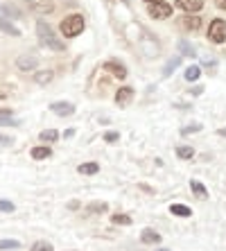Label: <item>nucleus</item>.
<instances>
[{
	"label": "nucleus",
	"instance_id": "obj_1",
	"mask_svg": "<svg viewBox=\"0 0 226 251\" xmlns=\"http://www.w3.org/2000/svg\"><path fill=\"white\" fill-rule=\"evenodd\" d=\"M36 34H39L41 46L50 48V50H64V41L54 34V29L46 23V21H39L36 23Z\"/></svg>",
	"mask_w": 226,
	"mask_h": 251
},
{
	"label": "nucleus",
	"instance_id": "obj_2",
	"mask_svg": "<svg viewBox=\"0 0 226 251\" xmlns=\"http://www.w3.org/2000/svg\"><path fill=\"white\" fill-rule=\"evenodd\" d=\"M61 34L68 36V39H73V36L81 34V29H84V16L81 14H70V16H66L64 21H61Z\"/></svg>",
	"mask_w": 226,
	"mask_h": 251
},
{
	"label": "nucleus",
	"instance_id": "obj_3",
	"mask_svg": "<svg viewBox=\"0 0 226 251\" xmlns=\"http://www.w3.org/2000/svg\"><path fill=\"white\" fill-rule=\"evenodd\" d=\"M208 39L213 43H224L226 41V21L222 18H215L208 27Z\"/></svg>",
	"mask_w": 226,
	"mask_h": 251
},
{
	"label": "nucleus",
	"instance_id": "obj_4",
	"mask_svg": "<svg viewBox=\"0 0 226 251\" xmlns=\"http://www.w3.org/2000/svg\"><path fill=\"white\" fill-rule=\"evenodd\" d=\"M16 66L18 70H23V73H32V70L39 68V57L36 54H21V57L16 59Z\"/></svg>",
	"mask_w": 226,
	"mask_h": 251
},
{
	"label": "nucleus",
	"instance_id": "obj_5",
	"mask_svg": "<svg viewBox=\"0 0 226 251\" xmlns=\"http://www.w3.org/2000/svg\"><path fill=\"white\" fill-rule=\"evenodd\" d=\"M147 9H150V16H154V18L172 16V7L168 2H147Z\"/></svg>",
	"mask_w": 226,
	"mask_h": 251
},
{
	"label": "nucleus",
	"instance_id": "obj_6",
	"mask_svg": "<svg viewBox=\"0 0 226 251\" xmlns=\"http://www.w3.org/2000/svg\"><path fill=\"white\" fill-rule=\"evenodd\" d=\"M50 109H52V113H57V116H61V118H68L75 113V106L70 104V102H54Z\"/></svg>",
	"mask_w": 226,
	"mask_h": 251
},
{
	"label": "nucleus",
	"instance_id": "obj_7",
	"mask_svg": "<svg viewBox=\"0 0 226 251\" xmlns=\"http://www.w3.org/2000/svg\"><path fill=\"white\" fill-rule=\"evenodd\" d=\"M131 98H133V88L122 86V88H118V93H116V104L118 106H127L129 102H131Z\"/></svg>",
	"mask_w": 226,
	"mask_h": 251
},
{
	"label": "nucleus",
	"instance_id": "obj_8",
	"mask_svg": "<svg viewBox=\"0 0 226 251\" xmlns=\"http://www.w3.org/2000/svg\"><path fill=\"white\" fill-rule=\"evenodd\" d=\"M104 70H109L111 75L118 77V79H125V77H127V68H125L122 64H118V61H106Z\"/></svg>",
	"mask_w": 226,
	"mask_h": 251
},
{
	"label": "nucleus",
	"instance_id": "obj_9",
	"mask_svg": "<svg viewBox=\"0 0 226 251\" xmlns=\"http://www.w3.org/2000/svg\"><path fill=\"white\" fill-rule=\"evenodd\" d=\"M176 5L183 9V12H199L203 7V0H176Z\"/></svg>",
	"mask_w": 226,
	"mask_h": 251
},
{
	"label": "nucleus",
	"instance_id": "obj_10",
	"mask_svg": "<svg viewBox=\"0 0 226 251\" xmlns=\"http://www.w3.org/2000/svg\"><path fill=\"white\" fill-rule=\"evenodd\" d=\"M0 18H7V21H14V18H21V12L12 5H0Z\"/></svg>",
	"mask_w": 226,
	"mask_h": 251
},
{
	"label": "nucleus",
	"instance_id": "obj_11",
	"mask_svg": "<svg viewBox=\"0 0 226 251\" xmlns=\"http://www.w3.org/2000/svg\"><path fill=\"white\" fill-rule=\"evenodd\" d=\"M140 240H143L145 245H156V242H161V235H158L154 228H145V231L140 233Z\"/></svg>",
	"mask_w": 226,
	"mask_h": 251
},
{
	"label": "nucleus",
	"instance_id": "obj_12",
	"mask_svg": "<svg viewBox=\"0 0 226 251\" xmlns=\"http://www.w3.org/2000/svg\"><path fill=\"white\" fill-rule=\"evenodd\" d=\"M0 29L9 36H21V29H18L12 21H7V18H0Z\"/></svg>",
	"mask_w": 226,
	"mask_h": 251
},
{
	"label": "nucleus",
	"instance_id": "obj_13",
	"mask_svg": "<svg viewBox=\"0 0 226 251\" xmlns=\"http://www.w3.org/2000/svg\"><path fill=\"white\" fill-rule=\"evenodd\" d=\"M143 50H145L147 57H156L158 54V43L151 41L150 36H145V39H143Z\"/></svg>",
	"mask_w": 226,
	"mask_h": 251
},
{
	"label": "nucleus",
	"instance_id": "obj_14",
	"mask_svg": "<svg viewBox=\"0 0 226 251\" xmlns=\"http://www.w3.org/2000/svg\"><path fill=\"white\" fill-rule=\"evenodd\" d=\"M52 77H54L52 70H36L34 79H36V84H41V86H46V84L52 82Z\"/></svg>",
	"mask_w": 226,
	"mask_h": 251
},
{
	"label": "nucleus",
	"instance_id": "obj_15",
	"mask_svg": "<svg viewBox=\"0 0 226 251\" xmlns=\"http://www.w3.org/2000/svg\"><path fill=\"white\" fill-rule=\"evenodd\" d=\"M170 213L176 215V217H190L192 215V210L188 208V206H183V204H172L170 206Z\"/></svg>",
	"mask_w": 226,
	"mask_h": 251
},
{
	"label": "nucleus",
	"instance_id": "obj_16",
	"mask_svg": "<svg viewBox=\"0 0 226 251\" xmlns=\"http://www.w3.org/2000/svg\"><path fill=\"white\" fill-rule=\"evenodd\" d=\"M50 154H52V150H50V147H46V145L34 147V150H32V158H36V161H43V158H48Z\"/></svg>",
	"mask_w": 226,
	"mask_h": 251
},
{
	"label": "nucleus",
	"instance_id": "obj_17",
	"mask_svg": "<svg viewBox=\"0 0 226 251\" xmlns=\"http://www.w3.org/2000/svg\"><path fill=\"white\" fill-rule=\"evenodd\" d=\"M190 188H192V193H195V197L208 199V190H206V188H203L199 181H190Z\"/></svg>",
	"mask_w": 226,
	"mask_h": 251
},
{
	"label": "nucleus",
	"instance_id": "obj_18",
	"mask_svg": "<svg viewBox=\"0 0 226 251\" xmlns=\"http://www.w3.org/2000/svg\"><path fill=\"white\" fill-rule=\"evenodd\" d=\"M5 125H18V123L12 118L9 109H0V127H5Z\"/></svg>",
	"mask_w": 226,
	"mask_h": 251
},
{
	"label": "nucleus",
	"instance_id": "obj_19",
	"mask_svg": "<svg viewBox=\"0 0 226 251\" xmlns=\"http://www.w3.org/2000/svg\"><path fill=\"white\" fill-rule=\"evenodd\" d=\"M181 64V57H174V59H170L168 64H165V68H163V77H170L174 73V68Z\"/></svg>",
	"mask_w": 226,
	"mask_h": 251
},
{
	"label": "nucleus",
	"instance_id": "obj_20",
	"mask_svg": "<svg viewBox=\"0 0 226 251\" xmlns=\"http://www.w3.org/2000/svg\"><path fill=\"white\" fill-rule=\"evenodd\" d=\"M98 170H100L98 163H81L79 168H77V172H79V175H95Z\"/></svg>",
	"mask_w": 226,
	"mask_h": 251
},
{
	"label": "nucleus",
	"instance_id": "obj_21",
	"mask_svg": "<svg viewBox=\"0 0 226 251\" xmlns=\"http://www.w3.org/2000/svg\"><path fill=\"white\" fill-rule=\"evenodd\" d=\"M183 75H186L188 82H195V79H199V75H201V68H199V66H190V68H186Z\"/></svg>",
	"mask_w": 226,
	"mask_h": 251
},
{
	"label": "nucleus",
	"instance_id": "obj_22",
	"mask_svg": "<svg viewBox=\"0 0 226 251\" xmlns=\"http://www.w3.org/2000/svg\"><path fill=\"white\" fill-rule=\"evenodd\" d=\"M43 143H54V140L59 138V134L54 131V129H46V131H41V136H39Z\"/></svg>",
	"mask_w": 226,
	"mask_h": 251
},
{
	"label": "nucleus",
	"instance_id": "obj_23",
	"mask_svg": "<svg viewBox=\"0 0 226 251\" xmlns=\"http://www.w3.org/2000/svg\"><path fill=\"white\" fill-rule=\"evenodd\" d=\"M199 25H201L199 16H186L183 18V27H188V29H197Z\"/></svg>",
	"mask_w": 226,
	"mask_h": 251
},
{
	"label": "nucleus",
	"instance_id": "obj_24",
	"mask_svg": "<svg viewBox=\"0 0 226 251\" xmlns=\"http://www.w3.org/2000/svg\"><path fill=\"white\" fill-rule=\"evenodd\" d=\"M176 156L179 158H192L195 156V150H192V147L181 145V147H176Z\"/></svg>",
	"mask_w": 226,
	"mask_h": 251
},
{
	"label": "nucleus",
	"instance_id": "obj_25",
	"mask_svg": "<svg viewBox=\"0 0 226 251\" xmlns=\"http://www.w3.org/2000/svg\"><path fill=\"white\" fill-rule=\"evenodd\" d=\"M179 50H181V54H188V57H195V54H197L195 52V48H192L188 41H183V39L179 41Z\"/></svg>",
	"mask_w": 226,
	"mask_h": 251
},
{
	"label": "nucleus",
	"instance_id": "obj_26",
	"mask_svg": "<svg viewBox=\"0 0 226 251\" xmlns=\"http://www.w3.org/2000/svg\"><path fill=\"white\" fill-rule=\"evenodd\" d=\"M21 242L18 240H0V251H7V249H18Z\"/></svg>",
	"mask_w": 226,
	"mask_h": 251
},
{
	"label": "nucleus",
	"instance_id": "obj_27",
	"mask_svg": "<svg viewBox=\"0 0 226 251\" xmlns=\"http://www.w3.org/2000/svg\"><path fill=\"white\" fill-rule=\"evenodd\" d=\"M32 251H54V249H52V245H50V242L39 240V242H34V245H32Z\"/></svg>",
	"mask_w": 226,
	"mask_h": 251
},
{
	"label": "nucleus",
	"instance_id": "obj_28",
	"mask_svg": "<svg viewBox=\"0 0 226 251\" xmlns=\"http://www.w3.org/2000/svg\"><path fill=\"white\" fill-rule=\"evenodd\" d=\"M111 220H113V224H122V226H129V224H131V217L129 215H113Z\"/></svg>",
	"mask_w": 226,
	"mask_h": 251
},
{
	"label": "nucleus",
	"instance_id": "obj_29",
	"mask_svg": "<svg viewBox=\"0 0 226 251\" xmlns=\"http://www.w3.org/2000/svg\"><path fill=\"white\" fill-rule=\"evenodd\" d=\"M197 131H201V125H190V127H183V129H181V136L197 134Z\"/></svg>",
	"mask_w": 226,
	"mask_h": 251
},
{
	"label": "nucleus",
	"instance_id": "obj_30",
	"mask_svg": "<svg viewBox=\"0 0 226 251\" xmlns=\"http://www.w3.org/2000/svg\"><path fill=\"white\" fill-rule=\"evenodd\" d=\"M14 210V204L12 201H5V199H0V213H12Z\"/></svg>",
	"mask_w": 226,
	"mask_h": 251
},
{
	"label": "nucleus",
	"instance_id": "obj_31",
	"mask_svg": "<svg viewBox=\"0 0 226 251\" xmlns=\"http://www.w3.org/2000/svg\"><path fill=\"white\" fill-rule=\"evenodd\" d=\"M102 210H106V204H91L88 206V213H102Z\"/></svg>",
	"mask_w": 226,
	"mask_h": 251
},
{
	"label": "nucleus",
	"instance_id": "obj_32",
	"mask_svg": "<svg viewBox=\"0 0 226 251\" xmlns=\"http://www.w3.org/2000/svg\"><path fill=\"white\" fill-rule=\"evenodd\" d=\"M118 138H120V136H118V131H106V134H104V140H106V143H116Z\"/></svg>",
	"mask_w": 226,
	"mask_h": 251
},
{
	"label": "nucleus",
	"instance_id": "obj_33",
	"mask_svg": "<svg viewBox=\"0 0 226 251\" xmlns=\"http://www.w3.org/2000/svg\"><path fill=\"white\" fill-rule=\"evenodd\" d=\"M14 140L12 138H7V136H0V145H12Z\"/></svg>",
	"mask_w": 226,
	"mask_h": 251
},
{
	"label": "nucleus",
	"instance_id": "obj_34",
	"mask_svg": "<svg viewBox=\"0 0 226 251\" xmlns=\"http://www.w3.org/2000/svg\"><path fill=\"white\" fill-rule=\"evenodd\" d=\"M215 5L220 7V9H226V0H215Z\"/></svg>",
	"mask_w": 226,
	"mask_h": 251
},
{
	"label": "nucleus",
	"instance_id": "obj_35",
	"mask_svg": "<svg viewBox=\"0 0 226 251\" xmlns=\"http://www.w3.org/2000/svg\"><path fill=\"white\" fill-rule=\"evenodd\" d=\"M217 134H220V136H226V129H220V131H217Z\"/></svg>",
	"mask_w": 226,
	"mask_h": 251
},
{
	"label": "nucleus",
	"instance_id": "obj_36",
	"mask_svg": "<svg viewBox=\"0 0 226 251\" xmlns=\"http://www.w3.org/2000/svg\"><path fill=\"white\" fill-rule=\"evenodd\" d=\"M145 2H163V0H145Z\"/></svg>",
	"mask_w": 226,
	"mask_h": 251
},
{
	"label": "nucleus",
	"instance_id": "obj_37",
	"mask_svg": "<svg viewBox=\"0 0 226 251\" xmlns=\"http://www.w3.org/2000/svg\"><path fill=\"white\" fill-rule=\"evenodd\" d=\"M158 251H170V249H158Z\"/></svg>",
	"mask_w": 226,
	"mask_h": 251
}]
</instances>
